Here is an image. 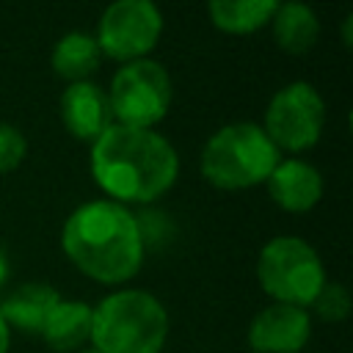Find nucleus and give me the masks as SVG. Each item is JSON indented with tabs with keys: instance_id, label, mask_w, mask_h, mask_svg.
Instances as JSON below:
<instances>
[{
	"instance_id": "22",
	"label": "nucleus",
	"mask_w": 353,
	"mask_h": 353,
	"mask_svg": "<svg viewBox=\"0 0 353 353\" xmlns=\"http://www.w3.org/2000/svg\"><path fill=\"white\" fill-rule=\"evenodd\" d=\"M80 353H99V350H94V347H88V350H80Z\"/></svg>"
},
{
	"instance_id": "18",
	"label": "nucleus",
	"mask_w": 353,
	"mask_h": 353,
	"mask_svg": "<svg viewBox=\"0 0 353 353\" xmlns=\"http://www.w3.org/2000/svg\"><path fill=\"white\" fill-rule=\"evenodd\" d=\"M28 154V141L25 135L14 127V124H6L0 121V174H8L14 171Z\"/></svg>"
},
{
	"instance_id": "11",
	"label": "nucleus",
	"mask_w": 353,
	"mask_h": 353,
	"mask_svg": "<svg viewBox=\"0 0 353 353\" xmlns=\"http://www.w3.org/2000/svg\"><path fill=\"white\" fill-rule=\"evenodd\" d=\"M268 193L276 207L284 212H309L323 199V176L320 171L298 157L279 160L268 176Z\"/></svg>"
},
{
	"instance_id": "14",
	"label": "nucleus",
	"mask_w": 353,
	"mask_h": 353,
	"mask_svg": "<svg viewBox=\"0 0 353 353\" xmlns=\"http://www.w3.org/2000/svg\"><path fill=\"white\" fill-rule=\"evenodd\" d=\"M273 39L279 50L290 55H303L317 44L320 36V19L317 14L303 3H279L276 14L270 19Z\"/></svg>"
},
{
	"instance_id": "20",
	"label": "nucleus",
	"mask_w": 353,
	"mask_h": 353,
	"mask_svg": "<svg viewBox=\"0 0 353 353\" xmlns=\"http://www.w3.org/2000/svg\"><path fill=\"white\" fill-rule=\"evenodd\" d=\"M8 281V256H6V251H3V245H0V287Z\"/></svg>"
},
{
	"instance_id": "6",
	"label": "nucleus",
	"mask_w": 353,
	"mask_h": 353,
	"mask_svg": "<svg viewBox=\"0 0 353 353\" xmlns=\"http://www.w3.org/2000/svg\"><path fill=\"white\" fill-rule=\"evenodd\" d=\"M174 99L171 74L163 63L152 58L121 63L110 80L108 102L113 113V124L154 130L157 121L165 119Z\"/></svg>"
},
{
	"instance_id": "5",
	"label": "nucleus",
	"mask_w": 353,
	"mask_h": 353,
	"mask_svg": "<svg viewBox=\"0 0 353 353\" xmlns=\"http://www.w3.org/2000/svg\"><path fill=\"white\" fill-rule=\"evenodd\" d=\"M256 279L273 303L301 309H309L320 287L328 281L320 254L295 234H279L262 245L256 256Z\"/></svg>"
},
{
	"instance_id": "19",
	"label": "nucleus",
	"mask_w": 353,
	"mask_h": 353,
	"mask_svg": "<svg viewBox=\"0 0 353 353\" xmlns=\"http://www.w3.org/2000/svg\"><path fill=\"white\" fill-rule=\"evenodd\" d=\"M8 347H11V328L0 317V353H8Z\"/></svg>"
},
{
	"instance_id": "16",
	"label": "nucleus",
	"mask_w": 353,
	"mask_h": 353,
	"mask_svg": "<svg viewBox=\"0 0 353 353\" xmlns=\"http://www.w3.org/2000/svg\"><path fill=\"white\" fill-rule=\"evenodd\" d=\"M276 6V0H212L207 6V14L218 30L232 36H248L270 25Z\"/></svg>"
},
{
	"instance_id": "2",
	"label": "nucleus",
	"mask_w": 353,
	"mask_h": 353,
	"mask_svg": "<svg viewBox=\"0 0 353 353\" xmlns=\"http://www.w3.org/2000/svg\"><path fill=\"white\" fill-rule=\"evenodd\" d=\"M69 262L102 284H124L143 265V232L135 215L110 199L80 204L61 229Z\"/></svg>"
},
{
	"instance_id": "10",
	"label": "nucleus",
	"mask_w": 353,
	"mask_h": 353,
	"mask_svg": "<svg viewBox=\"0 0 353 353\" xmlns=\"http://www.w3.org/2000/svg\"><path fill=\"white\" fill-rule=\"evenodd\" d=\"M58 113H61L66 132L74 135L77 141H85V143H94L113 124L108 91L91 80L69 83L61 94Z\"/></svg>"
},
{
	"instance_id": "1",
	"label": "nucleus",
	"mask_w": 353,
	"mask_h": 353,
	"mask_svg": "<svg viewBox=\"0 0 353 353\" xmlns=\"http://www.w3.org/2000/svg\"><path fill=\"white\" fill-rule=\"evenodd\" d=\"M91 174L116 204H149L179 176V154L154 130L110 124L91 143Z\"/></svg>"
},
{
	"instance_id": "21",
	"label": "nucleus",
	"mask_w": 353,
	"mask_h": 353,
	"mask_svg": "<svg viewBox=\"0 0 353 353\" xmlns=\"http://www.w3.org/2000/svg\"><path fill=\"white\" fill-rule=\"evenodd\" d=\"M350 25H353V17L347 14L345 22H342V41H345V47H350Z\"/></svg>"
},
{
	"instance_id": "13",
	"label": "nucleus",
	"mask_w": 353,
	"mask_h": 353,
	"mask_svg": "<svg viewBox=\"0 0 353 353\" xmlns=\"http://www.w3.org/2000/svg\"><path fill=\"white\" fill-rule=\"evenodd\" d=\"M55 353H80L91 342V306L85 301H58L39 334Z\"/></svg>"
},
{
	"instance_id": "17",
	"label": "nucleus",
	"mask_w": 353,
	"mask_h": 353,
	"mask_svg": "<svg viewBox=\"0 0 353 353\" xmlns=\"http://www.w3.org/2000/svg\"><path fill=\"white\" fill-rule=\"evenodd\" d=\"M312 306H314V312H317L325 323H339V320H345L347 312H350V295H347L345 284H339V281H325V284L320 287V292L314 295Z\"/></svg>"
},
{
	"instance_id": "9",
	"label": "nucleus",
	"mask_w": 353,
	"mask_h": 353,
	"mask_svg": "<svg viewBox=\"0 0 353 353\" xmlns=\"http://www.w3.org/2000/svg\"><path fill=\"white\" fill-rule=\"evenodd\" d=\"M309 336V312L290 303H270L259 309L248 325V345L254 353H301Z\"/></svg>"
},
{
	"instance_id": "4",
	"label": "nucleus",
	"mask_w": 353,
	"mask_h": 353,
	"mask_svg": "<svg viewBox=\"0 0 353 353\" xmlns=\"http://www.w3.org/2000/svg\"><path fill=\"white\" fill-rule=\"evenodd\" d=\"M281 152L270 143L262 124L232 121L215 130L201 149V176L221 190H245L268 182Z\"/></svg>"
},
{
	"instance_id": "15",
	"label": "nucleus",
	"mask_w": 353,
	"mask_h": 353,
	"mask_svg": "<svg viewBox=\"0 0 353 353\" xmlns=\"http://www.w3.org/2000/svg\"><path fill=\"white\" fill-rule=\"evenodd\" d=\"M52 72L61 77V80H69V83H83L88 80L99 63H102V52L97 47V39L91 33H83V30H72L66 36H61L52 47Z\"/></svg>"
},
{
	"instance_id": "7",
	"label": "nucleus",
	"mask_w": 353,
	"mask_h": 353,
	"mask_svg": "<svg viewBox=\"0 0 353 353\" xmlns=\"http://www.w3.org/2000/svg\"><path fill=\"white\" fill-rule=\"evenodd\" d=\"M325 127V102L317 88L306 80L287 83L279 88L265 108V135L279 152L312 149Z\"/></svg>"
},
{
	"instance_id": "12",
	"label": "nucleus",
	"mask_w": 353,
	"mask_h": 353,
	"mask_svg": "<svg viewBox=\"0 0 353 353\" xmlns=\"http://www.w3.org/2000/svg\"><path fill=\"white\" fill-rule=\"evenodd\" d=\"M61 301L58 290L41 281H28L8 292L0 303V317L8 328H19L25 334H41V325L52 306Z\"/></svg>"
},
{
	"instance_id": "3",
	"label": "nucleus",
	"mask_w": 353,
	"mask_h": 353,
	"mask_svg": "<svg viewBox=\"0 0 353 353\" xmlns=\"http://www.w3.org/2000/svg\"><path fill=\"white\" fill-rule=\"evenodd\" d=\"M168 312L146 290H116L91 306V345L99 353H160Z\"/></svg>"
},
{
	"instance_id": "8",
	"label": "nucleus",
	"mask_w": 353,
	"mask_h": 353,
	"mask_svg": "<svg viewBox=\"0 0 353 353\" xmlns=\"http://www.w3.org/2000/svg\"><path fill=\"white\" fill-rule=\"evenodd\" d=\"M163 33V14L149 0H116L110 3L97 25V47L102 58L119 63L141 61L154 50Z\"/></svg>"
}]
</instances>
